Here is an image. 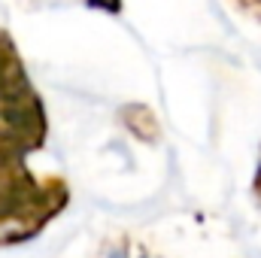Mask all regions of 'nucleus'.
<instances>
[{
  "mask_svg": "<svg viewBox=\"0 0 261 258\" xmlns=\"http://www.w3.org/2000/svg\"><path fill=\"white\" fill-rule=\"evenodd\" d=\"M49 140L46 104L9 31L0 28V164L24 161Z\"/></svg>",
  "mask_w": 261,
  "mask_h": 258,
  "instance_id": "f257e3e1",
  "label": "nucleus"
},
{
  "mask_svg": "<svg viewBox=\"0 0 261 258\" xmlns=\"http://www.w3.org/2000/svg\"><path fill=\"white\" fill-rule=\"evenodd\" d=\"M70 203L64 176H40L24 161L0 164V249L40 237Z\"/></svg>",
  "mask_w": 261,
  "mask_h": 258,
  "instance_id": "f03ea898",
  "label": "nucleus"
},
{
  "mask_svg": "<svg viewBox=\"0 0 261 258\" xmlns=\"http://www.w3.org/2000/svg\"><path fill=\"white\" fill-rule=\"evenodd\" d=\"M122 122H125V128H128L137 140H146V143H155L158 134H161L155 113H152L149 107H143V104H128V107L122 110Z\"/></svg>",
  "mask_w": 261,
  "mask_h": 258,
  "instance_id": "7ed1b4c3",
  "label": "nucleus"
},
{
  "mask_svg": "<svg viewBox=\"0 0 261 258\" xmlns=\"http://www.w3.org/2000/svg\"><path fill=\"white\" fill-rule=\"evenodd\" d=\"M85 6H91V9H100V12H107V15H119L122 12V0H82Z\"/></svg>",
  "mask_w": 261,
  "mask_h": 258,
  "instance_id": "20e7f679",
  "label": "nucleus"
},
{
  "mask_svg": "<svg viewBox=\"0 0 261 258\" xmlns=\"http://www.w3.org/2000/svg\"><path fill=\"white\" fill-rule=\"evenodd\" d=\"M234 6H237L240 12H246L249 18L261 21V0H234Z\"/></svg>",
  "mask_w": 261,
  "mask_h": 258,
  "instance_id": "39448f33",
  "label": "nucleus"
},
{
  "mask_svg": "<svg viewBox=\"0 0 261 258\" xmlns=\"http://www.w3.org/2000/svg\"><path fill=\"white\" fill-rule=\"evenodd\" d=\"M252 194H255V200L261 203V161H258V170H255V176H252Z\"/></svg>",
  "mask_w": 261,
  "mask_h": 258,
  "instance_id": "423d86ee",
  "label": "nucleus"
}]
</instances>
